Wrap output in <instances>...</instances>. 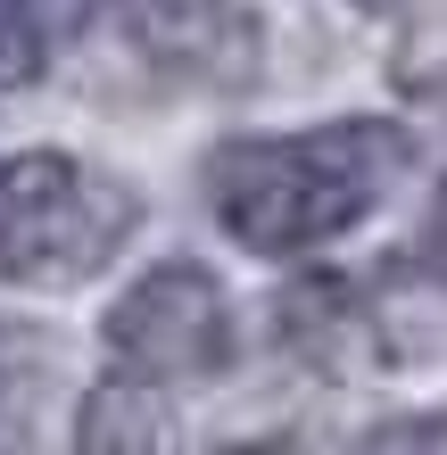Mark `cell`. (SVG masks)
Returning a JSON list of instances; mask_svg holds the SVG:
<instances>
[{"instance_id":"obj_6","label":"cell","mask_w":447,"mask_h":455,"mask_svg":"<svg viewBox=\"0 0 447 455\" xmlns=\"http://www.w3.org/2000/svg\"><path fill=\"white\" fill-rule=\"evenodd\" d=\"M25 17H34V34L59 50V42H75V34H92L108 9H124V0H17Z\"/></svg>"},{"instance_id":"obj_7","label":"cell","mask_w":447,"mask_h":455,"mask_svg":"<svg viewBox=\"0 0 447 455\" xmlns=\"http://www.w3.org/2000/svg\"><path fill=\"white\" fill-rule=\"evenodd\" d=\"M356 455H447L439 431H381V439H364Z\"/></svg>"},{"instance_id":"obj_3","label":"cell","mask_w":447,"mask_h":455,"mask_svg":"<svg viewBox=\"0 0 447 455\" xmlns=\"http://www.w3.org/2000/svg\"><path fill=\"white\" fill-rule=\"evenodd\" d=\"M100 347H108V372L141 389H199L224 381L232 356H241V315H232V290L191 257L149 265L141 282H124L108 315H100Z\"/></svg>"},{"instance_id":"obj_4","label":"cell","mask_w":447,"mask_h":455,"mask_svg":"<svg viewBox=\"0 0 447 455\" xmlns=\"http://www.w3.org/2000/svg\"><path fill=\"white\" fill-rule=\"evenodd\" d=\"M166 447V389H141L124 372H100L75 406L67 455H157Z\"/></svg>"},{"instance_id":"obj_1","label":"cell","mask_w":447,"mask_h":455,"mask_svg":"<svg viewBox=\"0 0 447 455\" xmlns=\"http://www.w3.org/2000/svg\"><path fill=\"white\" fill-rule=\"evenodd\" d=\"M414 166V132L389 116H331V124H291V132H232L207 149L199 199L216 232L249 257L299 265L339 249L356 224H373V207Z\"/></svg>"},{"instance_id":"obj_9","label":"cell","mask_w":447,"mask_h":455,"mask_svg":"<svg viewBox=\"0 0 447 455\" xmlns=\"http://www.w3.org/2000/svg\"><path fill=\"white\" fill-rule=\"evenodd\" d=\"M207 455H291L282 439H249V447H207Z\"/></svg>"},{"instance_id":"obj_2","label":"cell","mask_w":447,"mask_h":455,"mask_svg":"<svg viewBox=\"0 0 447 455\" xmlns=\"http://www.w3.org/2000/svg\"><path fill=\"white\" fill-rule=\"evenodd\" d=\"M141 191L75 149L0 157V282L9 290H84L141 240Z\"/></svg>"},{"instance_id":"obj_5","label":"cell","mask_w":447,"mask_h":455,"mask_svg":"<svg viewBox=\"0 0 447 455\" xmlns=\"http://www.w3.org/2000/svg\"><path fill=\"white\" fill-rule=\"evenodd\" d=\"M42 67H50V42L34 34V17H25L17 0H0V100L42 84Z\"/></svg>"},{"instance_id":"obj_8","label":"cell","mask_w":447,"mask_h":455,"mask_svg":"<svg viewBox=\"0 0 447 455\" xmlns=\"http://www.w3.org/2000/svg\"><path fill=\"white\" fill-rule=\"evenodd\" d=\"M423 265L447 282V182H439V199H431V216H423Z\"/></svg>"}]
</instances>
